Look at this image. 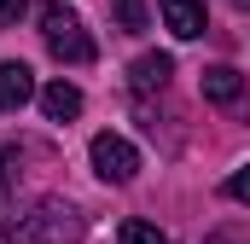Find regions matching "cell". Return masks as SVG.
Instances as JSON below:
<instances>
[{
	"mask_svg": "<svg viewBox=\"0 0 250 244\" xmlns=\"http://www.w3.org/2000/svg\"><path fill=\"white\" fill-rule=\"evenodd\" d=\"M198 87H204V99H209V105H250V99H245V76H239V70H227V64L204 70V76H198Z\"/></svg>",
	"mask_w": 250,
	"mask_h": 244,
	"instance_id": "5b68a950",
	"label": "cell"
},
{
	"mask_svg": "<svg viewBox=\"0 0 250 244\" xmlns=\"http://www.w3.org/2000/svg\"><path fill=\"white\" fill-rule=\"evenodd\" d=\"M169 76H175V59H169V53H146V59H134V70H128L134 93H151V87H163Z\"/></svg>",
	"mask_w": 250,
	"mask_h": 244,
	"instance_id": "ba28073f",
	"label": "cell"
},
{
	"mask_svg": "<svg viewBox=\"0 0 250 244\" xmlns=\"http://www.w3.org/2000/svg\"><path fill=\"white\" fill-rule=\"evenodd\" d=\"M29 99H35V70L18 64V59H6L0 64V111H23Z\"/></svg>",
	"mask_w": 250,
	"mask_h": 244,
	"instance_id": "277c9868",
	"label": "cell"
},
{
	"mask_svg": "<svg viewBox=\"0 0 250 244\" xmlns=\"http://www.w3.org/2000/svg\"><path fill=\"white\" fill-rule=\"evenodd\" d=\"M233 6H239V12H250V0H233Z\"/></svg>",
	"mask_w": 250,
	"mask_h": 244,
	"instance_id": "2e32d148",
	"label": "cell"
},
{
	"mask_svg": "<svg viewBox=\"0 0 250 244\" xmlns=\"http://www.w3.org/2000/svg\"><path fill=\"white\" fill-rule=\"evenodd\" d=\"M117 23H123L128 35H140L146 29V0H117Z\"/></svg>",
	"mask_w": 250,
	"mask_h": 244,
	"instance_id": "30bf717a",
	"label": "cell"
},
{
	"mask_svg": "<svg viewBox=\"0 0 250 244\" xmlns=\"http://www.w3.org/2000/svg\"><path fill=\"white\" fill-rule=\"evenodd\" d=\"M0 244H12V233H6V227H0Z\"/></svg>",
	"mask_w": 250,
	"mask_h": 244,
	"instance_id": "9a60e30c",
	"label": "cell"
},
{
	"mask_svg": "<svg viewBox=\"0 0 250 244\" xmlns=\"http://www.w3.org/2000/svg\"><path fill=\"white\" fill-rule=\"evenodd\" d=\"M12 175H18V151H12V145H0V198L12 192Z\"/></svg>",
	"mask_w": 250,
	"mask_h": 244,
	"instance_id": "8fae6325",
	"label": "cell"
},
{
	"mask_svg": "<svg viewBox=\"0 0 250 244\" xmlns=\"http://www.w3.org/2000/svg\"><path fill=\"white\" fill-rule=\"evenodd\" d=\"M41 111H47V122H76L82 117V87L76 81H47L41 87Z\"/></svg>",
	"mask_w": 250,
	"mask_h": 244,
	"instance_id": "52a82bcc",
	"label": "cell"
},
{
	"mask_svg": "<svg viewBox=\"0 0 250 244\" xmlns=\"http://www.w3.org/2000/svg\"><path fill=\"white\" fill-rule=\"evenodd\" d=\"M117 244H169V239H163V227H151V221H123V227H117Z\"/></svg>",
	"mask_w": 250,
	"mask_h": 244,
	"instance_id": "9c48e42d",
	"label": "cell"
},
{
	"mask_svg": "<svg viewBox=\"0 0 250 244\" xmlns=\"http://www.w3.org/2000/svg\"><path fill=\"white\" fill-rule=\"evenodd\" d=\"M23 239H35V244H76L82 239V215H76L70 203H41V209L23 221Z\"/></svg>",
	"mask_w": 250,
	"mask_h": 244,
	"instance_id": "3957f363",
	"label": "cell"
},
{
	"mask_svg": "<svg viewBox=\"0 0 250 244\" xmlns=\"http://www.w3.org/2000/svg\"><path fill=\"white\" fill-rule=\"evenodd\" d=\"M157 12H163V23L181 41H198L204 35V0H157Z\"/></svg>",
	"mask_w": 250,
	"mask_h": 244,
	"instance_id": "8992f818",
	"label": "cell"
},
{
	"mask_svg": "<svg viewBox=\"0 0 250 244\" xmlns=\"http://www.w3.org/2000/svg\"><path fill=\"white\" fill-rule=\"evenodd\" d=\"M227 198H233V203H250V169H239V175L227 181Z\"/></svg>",
	"mask_w": 250,
	"mask_h": 244,
	"instance_id": "7c38bea8",
	"label": "cell"
},
{
	"mask_svg": "<svg viewBox=\"0 0 250 244\" xmlns=\"http://www.w3.org/2000/svg\"><path fill=\"white\" fill-rule=\"evenodd\" d=\"M93 175L111 186H128L140 175V151L128 145L123 134H93Z\"/></svg>",
	"mask_w": 250,
	"mask_h": 244,
	"instance_id": "7a4b0ae2",
	"label": "cell"
},
{
	"mask_svg": "<svg viewBox=\"0 0 250 244\" xmlns=\"http://www.w3.org/2000/svg\"><path fill=\"white\" fill-rule=\"evenodd\" d=\"M23 12H29V0H0V29H6V23H18Z\"/></svg>",
	"mask_w": 250,
	"mask_h": 244,
	"instance_id": "4fadbf2b",
	"label": "cell"
},
{
	"mask_svg": "<svg viewBox=\"0 0 250 244\" xmlns=\"http://www.w3.org/2000/svg\"><path fill=\"white\" fill-rule=\"evenodd\" d=\"M41 35H47V47H53V59L59 64H93V35H87V23L64 6V0H47L41 6Z\"/></svg>",
	"mask_w": 250,
	"mask_h": 244,
	"instance_id": "6da1fadb",
	"label": "cell"
},
{
	"mask_svg": "<svg viewBox=\"0 0 250 244\" xmlns=\"http://www.w3.org/2000/svg\"><path fill=\"white\" fill-rule=\"evenodd\" d=\"M209 244H250L245 233H209Z\"/></svg>",
	"mask_w": 250,
	"mask_h": 244,
	"instance_id": "5bb4252c",
	"label": "cell"
}]
</instances>
